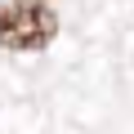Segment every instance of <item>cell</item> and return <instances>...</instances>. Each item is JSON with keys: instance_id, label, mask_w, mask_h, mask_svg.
I'll return each instance as SVG.
<instances>
[{"instance_id": "1", "label": "cell", "mask_w": 134, "mask_h": 134, "mask_svg": "<svg viewBox=\"0 0 134 134\" xmlns=\"http://www.w3.org/2000/svg\"><path fill=\"white\" fill-rule=\"evenodd\" d=\"M58 36V14L49 9V0H5L0 5V45L31 54L45 49Z\"/></svg>"}]
</instances>
